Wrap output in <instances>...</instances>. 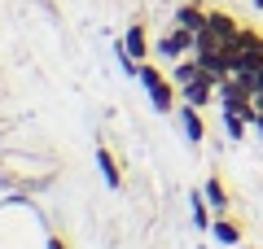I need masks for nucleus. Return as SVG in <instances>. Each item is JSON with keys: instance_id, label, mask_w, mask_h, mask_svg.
Wrapping results in <instances>:
<instances>
[{"instance_id": "nucleus-6", "label": "nucleus", "mask_w": 263, "mask_h": 249, "mask_svg": "<svg viewBox=\"0 0 263 249\" xmlns=\"http://www.w3.org/2000/svg\"><path fill=\"white\" fill-rule=\"evenodd\" d=\"M206 13L211 9H202V5H180V9H176V27H184V31L197 35V31L206 27Z\"/></svg>"}, {"instance_id": "nucleus-8", "label": "nucleus", "mask_w": 263, "mask_h": 249, "mask_svg": "<svg viewBox=\"0 0 263 249\" xmlns=\"http://www.w3.org/2000/svg\"><path fill=\"white\" fill-rule=\"evenodd\" d=\"M211 236H215L219 245H241V227H237L233 219H224V214H219V219L211 223Z\"/></svg>"}, {"instance_id": "nucleus-12", "label": "nucleus", "mask_w": 263, "mask_h": 249, "mask_svg": "<svg viewBox=\"0 0 263 249\" xmlns=\"http://www.w3.org/2000/svg\"><path fill=\"white\" fill-rule=\"evenodd\" d=\"M189 205H193V223H197L202 232H211V223H215V219H211V210H206V197L193 193V197H189Z\"/></svg>"}, {"instance_id": "nucleus-13", "label": "nucleus", "mask_w": 263, "mask_h": 249, "mask_svg": "<svg viewBox=\"0 0 263 249\" xmlns=\"http://www.w3.org/2000/svg\"><path fill=\"white\" fill-rule=\"evenodd\" d=\"M237 79H246V83H250V92H263V66H254V70L237 74Z\"/></svg>"}, {"instance_id": "nucleus-7", "label": "nucleus", "mask_w": 263, "mask_h": 249, "mask_svg": "<svg viewBox=\"0 0 263 249\" xmlns=\"http://www.w3.org/2000/svg\"><path fill=\"white\" fill-rule=\"evenodd\" d=\"M202 197H206V205H211V210H219V214L228 210V188H224V179H219V175H211V179H206Z\"/></svg>"}, {"instance_id": "nucleus-15", "label": "nucleus", "mask_w": 263, "mask_h": 249, "mask_svg": "<svg viewBox=\"0 0 263 249\" xmlns=\"http://www.w3.org/2000/svg\"><path fill=\"white\" fill-rule=\"evenodd\" d=\"M48 249H66V245H62V236H48Z\"/></svg>"}, {"instance_id": "nucleus-16", "label": "nucleus", "mask_w": 263, "mask_h": 249, "mask_svg": "<svg viewBox=\"0 0 263 249\" xmlns=\"http://www.w3.org/2000/svg\"><path fill=\"white\" fill-rule=\"evenodd\" d=\"M263 110V92H254V114H259Z\"/></svg>"}, {"instance_id": "nucleus-10", "label": "nucleus", "mask_w": 263, "mask_h": 249, "mask_svg": "<svg viewBox=\"0 0 263 249\" xmlns=\"http://www.w3.org/2000/svg\"><path fill=\"white\" fill-rule=\"evenodd\" d=\"M250 114H241V110H224V131H228V140H241L246 131H250Z\"/></svg>"}, {"instance_id": "nucleus-17", "label": "nucleus", "mask_w": 263, "mask_h": 249, "mask_svg": "<svg viewBox=\"0 0 263 249\" xmlns=\"http://www.w3.org/2000/svg\"><path fill=\"white\" fill-rule=\"evenodd\" d=\"M254 9H263V0H254Z\"/></svg>"}, {"instance_id": "nucleus-11", "label": "nucleus", "mask_w": 263, "mask_h": 249, "mask_svg": "<svg viewBox=\"0 0 263 249\" xmlns=\"http://www.w3.org/2000/svg\"><path fill=\"white\" fill-rule=\"evenodd\" d=\"M197 74H202V61H197V53L189 57V61H176V66H171V83H176V88H180V83H189V79H197Z\"/></svg>"}, {"instance_id": "nucleus-1", "label": "nucleus", "mask_w": 263, "mask_h": 249, "mask_svg": "<svg viewBox=\"0 0 263 249\" xmlns=\"http://www.w3.org/2000/svg\"><path fill=\"white\" fill-rule=\"evenodd\" d=\"M136 79L145 83V92H149V101H154V110L158 114H171L176 110V96H180V88L167 79V74L158 70V66H149V61H141L136 66Z\"/></svg>"}, {"instance_id": "nucleus-2", "label": "nucleus", "mask_w": 263, "mask_h": 249, "mask_svg": "<svg viewBox=\"0 0 263 249\" xmlns=\"http://www.w3.org/2000/svg\"><path fill=\"white\" fill-rule=\"evenodd\" d=\"M215 88H219V79L215 74H197V79H189V83H180V101L184 105H197V110H206L211 101H215Z\"/></svg>"}, {"instance_id": "nucleus-14", "label": "nucleus", "mask_w": 263, "mask_h": 249, "mask_svg": "<svg viewBox=\"0 0 263 249\" xmlns=\"http://www.w3.org/2000/svg\"><path fill=\"white\" fill-rule=\"evenodd\" d=\"M250 127H254V131H259V136H263V110L254 114V122H250Z\"/></svg>"}, {"instance_id": "nucleus-5", "label": "nucleus", "mask_w": 263, "mask_h": 249, "mask_svg": "<svg viewBox=\"0 0 263 249\" xmlns=\"http://www.w3.org/2000/svg\"><path fill=\"white\" fill-rule=\"evenodd\" d=\"M180 122H184V136L193 140V144L206 140V122H202V110H197V105H180Z\"/></svg>"}, {"instance_id": "nucleus-9", "label": "nucleus", "mask_w": 263, "mask_h": 249, "mask_svg": "<svg viewBox=\"0 0 263 249\" xmlns=\"http://www.w3.org/2000/svg\"><path fill=\"white\" fill-rule=\"evenodd\" d=\"M97 166H101V179L110 188H123V175H119V162H114L110 149H97Z\"/></svg>"}, {"instance_id": "nucleus-3", "label": "nucleus", "mask_w": 263, "mask_h": 249, "mask_svg": "<svg viewBox=\"0 0 263 249\" xmlns=\"http://www.w3.org/2000/svg\"><path fill=\"white\" fill-rule=\"evenodd\" d=\"M193 48H197V35L184 31V27H171L167 35L158 39V57H184V53H193Z\"/></svg>"}, {"instance_id": "nucleus-4", "label": "nucleus", "mask_w": 263, "mask_h": 249, "mask_svg": "<svg viewBox=\"0 0 263 249\" xmlns=\"http://www.w3.org/2000/svg\"><path fill=\"white\" fill-rule=\"evenodd\" d=\"M123 48H127V57H132L136 66L149 57V35H145V22H132V27H127V35H123Z\"/></svg>"}]
</instances>
